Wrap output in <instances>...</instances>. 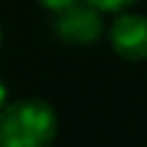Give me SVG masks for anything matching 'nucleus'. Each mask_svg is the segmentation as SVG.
Listing matches in <instances>:
<instances>
[{"label": "nucleus", "instance_id": "1", "mask_svg": "<svg viewBox=\"0 0 147 147\" xmlns=\"http://www.w3.org/2000/svg\"><path fill=\"white\" fill-rule=\"evenodd\" d=\"M55 133V110L41 99H21L0 108V147H44Z\"/></svg>", "mask_w": 147, "mask_h": 147}, {"label": "nucleus", "instance_id": "2", "mask_svg": "<svg viewBox=\"0 0 147 147\" xmlns=\"http://www.w3.org/2000/svg\"><path fill=\"white\" fill-rule=\"evenodd\" d=\"M55 32L67 44H76V46L94 44L103 34L101 9H96L87 0L85 2H80V0L71 2L69 7H64V9L57 11Z\"/></svg>", "mask_w": 147, "mask_h": 147}, {"label": "nucleus", "instance_id": "3", "mask_svg": "<svg viewBox=\"0 0 147 147\" xmlns=\"http://www.w3.org/2000/svg\"><path fill=\"white\" fill-rule=\"evenodd\" d=\"M110 46L124 60H147V16L119 14L110 25Z\"/></svg>", "mask_w": 147, "mask_h": 147}, {"label": "nucleus", "instance_id": "4", "mask_svg": "<svg viewBox=\"0 0 147 147\" xmlns=\"http://www.w3.org/2000/svg\"><path fill=\"white\" fill-rule=\"evenodd\" d=\"M90 5H94L101 11H122L126 7H131L136 0H87Z\"/></svg>", "mask_w": 147, "mask_h": 147}, {"label": "nucleus", "instance_id": "5", "mask_svg": "<svg viewBox=\"0 0 147 147\" xmlns=\"http://www.w3.org/2000/svg\"><path fill=\"white\" fill-rule=\"evenodd\" d=\"M41 7H46V9H51V11H60V9H64V7H69L71 2H76V0H37Z\"/></svg>", "mask_w": 147, "mask_h": 147}, {"label": "nucleus", "instance_id": "6", "mask_svg": "<svg viewBox=\"0 0 147 147\" xmlns=\"http://www.w3.org/2000/svg\"><path fill=\"white\" fill-rule=\"evenodd\" d=\"M5 96H7V90H5V85H2V80H0V108L5 106Z\"/></svg>", "mask_w": 147, "mask_h": 147}, {"label": "nucleus", "instance_id": "7", "mask_svg": "<svg viewBox=\"0 0 147 147\" xmlns=\"http://www.w3.org/2000/svg\"><path fill=\"white\" fill-rule=\"evenodd\" d=\"M0 41H2V30H0Z\"/></svg>", "mask_w": 147, "mask_h": 147}]
</instances>
